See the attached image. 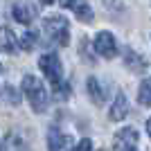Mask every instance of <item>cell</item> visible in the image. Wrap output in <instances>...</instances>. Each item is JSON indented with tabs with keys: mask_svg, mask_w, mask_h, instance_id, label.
<instances>
[{
	"mask_svg": "<svg viewBox=\"0 0 151 151\" xmlns=\"http://www.w3.org/2000/svg\"><path fill=\"white\" fill-rule=\"evenodd\" d=\"M20 86H23V93H25L27 101L32 104V111L43 113L45 108H47V90L43 88V83L38 81L34 75H25Z\"/></svg>",
	"mask_w": 151,
	"mask_h": 151,
	"instance_id": "6da1fadb",
	"label": "cell"
},
{
	"mask_svg": "<svg viewBox=\"0 0 151 151\" xmlns=\"http://www.w3.org/2000/svg\"><path fill=\"white\" fill-rule=\"evenodd\" d=\"M43 29H45V34H47V38H50L52 43H57L59 47H65V45H68L70 25L63 16H50V18H45Z\"/></svg>",
	"mask_w": 151,
	"mask_h": 151,
	"instance_id": "7a4b0ae2",
	"label": "cell"
},
{
	"mask_svg": "<svg viewBox=\"0 0 151 151\" xmlns=\"http://www.w3.org/2000/svg\"><path fill=\"white\" fill-rule=\"evenodd\" d=\"M38 65H41V70H43V75L50 79V83L54 86V88H59L63 83V68H61V61H59L57 54H43V57L38 59Z\"/></svg>",
	"mask_w": 151,
	"mask_h": 151,
	"instance_id": "3957f363",
	"label": "cell"
},
{
	"mask_svg": "<svg viewBox=\"0 0 151 151\" xmlns=\"http://www.w3.org/2000/svg\"><path fill=\"white\" fill-rule=\"evenodd\" d=\"M135 145H138V131L133 126L120 129L113 138V151H133Z\"/></svg>",
	"mask_w": 151,
	"mask_h": 151,
	"instance_id": "277c9868",
	"label": "cell"
},
{
	"mask_svg": "<svg viewBox=\"0 0 151 151\" xmlns=\"http://www.w3.org/2000/svg\"><path fill=\"white\" fill-rule=\"evenodd\" d=\"M95 50L97 54H101L104 59H113L117 54V43H115V36L111 32H99L95 36Z\"/></svg>",
	"mask_w": 151,
	"mask_h": 151,
	"instance_id": "5b68a950",
	"label": "cell"
},
{
	"mask_svg": "<svg viewBox=\"0 0 151 151\" xmlns=\"http://www.w3.org/2000/svg\"><path fill=\"white\" fill-rule=\"evenodd\" d=\"M47 147L50 151H72L75 149V140L70 138L68 133H61V131H50V138H47Z\"/></svg>",
	"mask_w": 151,
	"mask_h": 151,
	"instance_id": "8992f818",
	"label": "cell"
},
{
	"mask_svg": "<svg viewBox=\"0 0 151 151\" xmlns=\"http://www.w3.org/2000/svg\"><path fill=\"white\" fill-rule=\"evenodd\" d=\"M126 113H129V99H126V95L117 93L115 95V101L111 104V111H108V117H111V122H120L126 117Z\"/></svg>",
	"mask_w": 151,
	"mask_h": 151,
	"instance_id": "52a82bcc",
	"label": "cell"
},
{
	"mask_svg": "<svg viewBox=\"0 0 151 151\" xmlns=\"http://www.w3.org/2000/svg\"><path fill=\"white\" fill-rule=\"evenodd\" d=\"M124 63H126V68H131L135 75H142L147 70V65H149V61H147L145 57H140L135 50H131V47H126L124 50Z\"/></svg>",
	"mask_w": 151,
	"mask_h": 151,
	"instance_id": "ba28073f",
	"label": "cell"
},
{
	"mask_svg": "<svg viewBox=\"0 0 151 151\" xmlns=\"http://www.w3.org/2000/svg\"><path fill=\"white\" fill-rule=\"evenodd\" d=\"M0 50L5 54H16L18 50V38L9 27H0Z\"/></svg>",
	"mask_w": 151,
	"mask_h": 151,
	"instance_id": "9c48e42d",
	"label": "cell"
},
{
	"mask_svg": "<svg viewBox=\"0 0 151 151\" xmlns=\"http://www.w3.org/2000/svg\"><path fill=\"white\" fill-rule=\"evenodd\" d=\"M12 14H14V18L18 20L20 25H29L32 18H34V12H32L29 5H14Z\"/></svg>",
	"mask_w": 151,
	"mask_h": 151,
	"instance_id": "30bf717a",
	"label": "cell"
},
{
	"mask_svg": "<svg viewBox=\"0 0 151 151\" xmlns=\"http://www.w3.org/2000/svg\"><path fill=\"white\" fill-rule=\"evenodd\" d=\"M86 88H88V95H90V99L95 101V106H101L104 104V90H101L99 81L90 77L88 81H86Z\"/></svg>",
	"mask_w": 151,
	"mask_h": 151,
	"instance_id": "8fae6325",
	"label": "cell"
},
{
	"mask_svg": "<svg viewBox=\"0 0 151 151\" xmlns=\"http://www.w3.org/2000/svg\"><path fill=\"white\" fill-rule=\"evenodd\" d=\"M72 7H75V16L81 23H93V9L88 7L86 0H77V2H72Z\"/></svg>",
	"mask_w": 151,
	"mask_h": 151,
	"instance_id": "7c38bea8",
	"label": "cell"
},
{
	"mask_svg": "<svg viewBox=\"0 0 151 151\" xmlns=\"http://www.w3.org/2000/svg\"><path fill=\"white\" fill-rule=\"evenodd\" d=\"M138 101L142 106H151V79H145L138 90Z\"/></svg>",
	"mask_w": 151,
	"mask_h": 151,
	"instance_id": "4fadbf2b",
	"label": "cell"
},
{
	"mask_svg": "<svg viewBox=\"0 0 151 151\" xmlns=\"http://www.w3.org/2000/svg\"><path fill=\"white\" fill-rule=\"evenodd\" d=\"M36 38H38V36L34 34V32H27L25 36L20 38V47H23V50H27V52L34 50V45H36Z\"/></svg>",
	"mask_w": 151,
	"mask_h": 151,
	"instance_id": "5bb4252c",
	"label": "cell"
},
{
	"mask_svg": "<svg viewBox=\"0 0 151 151\" xmlns=\"http://www.w3.org/2000/svg\"><path fill=\"white\" fill-rule=\"evenodd\" d=\"M72 151H93V142H90V138H83Z\"/></svg>",
	"mask_w": 151,
	"mask_h": 151,
	"instance_id": "9a60e30c",
	"label": "cell"
},
{
	"mask_svg": "<svg viewBox=\"0 0 151 151\" xmlns=\"http://www.w3.org/2000/svg\"><path fill=\"white\" fill-rule=\"evenodd\" d=\"M72 2H75V0H59V5H61V7H72Z\"/></svg>",
	"mask_w": 151,
	"mask_h": 151,
	"instance_id": "2e32d148",
	"label": "cell"
},
{
	"mask_svg": "<svg viewBox=\"0 0 151 151\" xmlns=\"http://www.w3.org/2000/svg\"><path fill=\"white\" fill-rule=\"evenodd\" d=\"M147 133H149V138H151V117L147 120Z\"/></svg>",
	"mask_w": 151,
	"mask_h": 151,
	"instance_id": "e0dca14e",
	"label": "cell"
},
{
	"mask_svg": "<svg viewBox=\"0 0 151 151\" xmlns=\"http://www.w3.org/2000/svg\"><path fill=\"white\" fill-rule=\"evenodd\" d=\"M52 2H54V0H43V5H52Z\"/></svg>",
	"mask_w": 151,
	"mask_h": 151,
	"instance_id": "ac0fdd59",
	"label": "cell"
},
{
	"mask_svg": "<svg viewBox=\"0 0 151 151\" xmlns=\"http://www.w3.org/2000/svg\"><path fill=\"white\" fill-rule=\"evenodd\" d=\"M0 72H2V63H0Z\"/></svg>",
	"mask_w": 151,
	"mask_h": 151,
	"instance_id": "d6986e66",
	"label": "cell"
},
{
	"mask_svg": "<svg viewBox=\"0 0 151 151\" xmlns=\"http://www.w3.org/2000/svg\"><path fill=\"white\" fill-rule=\"evenodd\" d=\"M0 151H2V149H0Z\"/></svg>",
	"mask_w": 151,
	"mask_h": 151,
	"instance_id": "ffe728a7",
	"label": "cell"
}]
</instances>
